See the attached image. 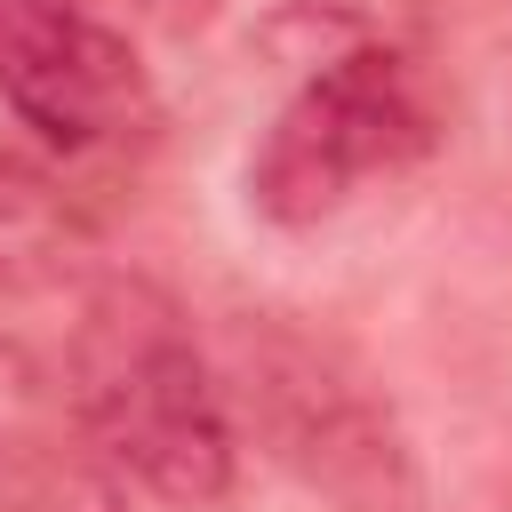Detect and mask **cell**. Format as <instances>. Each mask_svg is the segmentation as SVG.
I'll return each instance as SVG.
<instances>
[{
	"mask_svg": "<svg viewBox=\"0 0 512 512\" xmlns=\"http://www.w3.org/2000/svg\"><path fill=\"white\" fill-rule=\"evenodd\" d=\"M0 104L48 152H128L160 128L136 40L88 0H0Z\"/></svg>",
	"mask_w": 512,
	"mask_h": 512,
	"instance_id": "cell-3",
	"label": "cell"
},
{
	"mask_svg": "<svg viewBox=\"0 0 512 512\" xmlns=\"http://www.w3.org/2000/svg\"><path fill=\"white\" fill-rule=\"evenodd\" d=\"M112 8H128V16H144V24L184 32V24H200V8H208V0H112Z\"/></svg>",
	"mask_w": 512,
	"mask_h": 512,
	"instance_id": "cell-6",
	"label": "cell"
},
{
	"mask_svg": "<svg viewBox=\"0 0 512 512\" xmlns=\"http://www.w3.org/2000/svg\"><path fill=\"white\" fill-rule=\"evenodd\" d=\"M440 104L416 72V56L360 40L328 56L256 136L248 152V208L280 232H312L344 216L376 176H400L432 152Z\"/></svg>",
	"mask_w": 512,
	"mask_h": 512,
	"instance_id": "cell-2",
	"label": "cell"
},
{
	"mask_svg": "<svg viewBox=\"0 0 512 512\" xmlns=\"http://www.w3.org/2000/svg\"><path fill=\"white\" fill-rule=\"evenodd\" d=\"M72 408L96 456L176 512H208L232 496V408L192 344V320L152 280H96L72 328Z\"/></svg>",
	"mask_w": 512,
	"mask_h": 512,
	"instance_id": "cell-1",
	"label": "cell"
},
{
	"mask_svg": "<svg viewBox=\"0 0 512 512\" xmlns=\"http://www.w3.org/2000/svg\"><path fill=\"white\" fill-rule=\"evenodd\" d=\"M88 256V216L72 208V192L0 152V288H56L64 272H80Z\"/></svg>",
	"mask_w": 512,
	"mask_h": 512,
	"instance_id": "cell-5",
	"label": "cell"
},
{
	"mask_svg": "<svg viewBox=\"0 0 512 512\" xmlns=\"http://www.w3.org/2000/svg\"><path fill=\"white\" fill-rule=\"evenodd\" d=\"M248 408H264L272 448L312 488H328V496H344L360 512L408 496V472H400L392 432L376 424V408L352 384H336L328 368H312V352H264L256 376H248Z\"/></svg>",
	"mask_w": 512,
	"mask_h": 512,
	"instance_id": "cell-4",
	"label": "cell"
}]
</instances>
